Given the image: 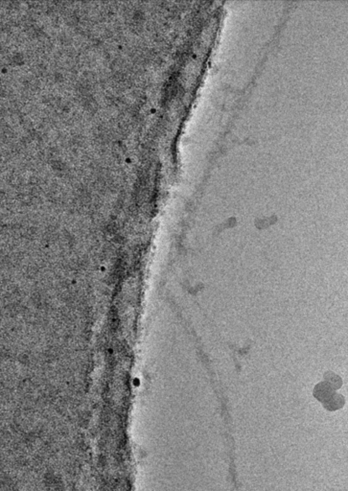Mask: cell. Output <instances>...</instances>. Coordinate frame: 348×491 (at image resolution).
<instances>
[{"label":"cell","instance_id":"obj_1","mask_svg":"<svg viewBox=\"0 0 348 491\" xmlns=\"http://www.w3.org/2000/svg\"><path fill=\"white\" fill-rule=\"evenodd\" d=\"M344 405V397L339 394H332L325 401V407L328 409H337Z\"/></svg>","mask_w":348,"mask_h":491},{"label":"cell","instance_id":"obj_2","mask_svg":"<svg viewBox=\"0 0 348 491\" xmlns=\"http://www.w3.org/2000/svg\"><path fill=\"white\" fill-rule=\"evenodd\" d=\"M332 395V389L331 386L330 385H326V384H321L319 386H317L316 390H315V396L319 399V400H327L330 396Z\"/></svg>","mask_w":348,"mask_h":491}]
</instances>
